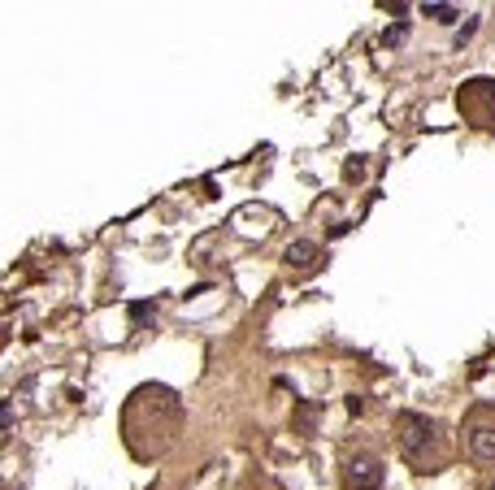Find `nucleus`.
Wrapping results in <instances>:
<instances>
[{
    "label": "nucleus",
    "mask_w": 495,
    "mask_h": 490,
    "mask_svg": "<svg viewBox=\"0 0 495 490\" xmlns=\"http://www.w3.org/2000/svg\"><path fill=\"white\" fill-rule=\"evenodd\" d=\"M9 417H13V408H9V404H0V425H9Z\"/></svg>",
    "instance_id": "obj_9"
},
{
    "label": "nucleus",
    "mask_w": 495,
    "mask_h": 490,
    "mask_svg": "<svg viewBox=\"0 0 495 490\" xmlns=\"http://www.w3.org/2000/svg\"><path fill=\"white\" fill-rule=\"evenodd\" d=\"M148 317H156V304H152V299L130 304V321H135V325H139V321H148Z\"/></svg>",
    "instance_id": "obj_6"
},
{
    "label": "nucleus",
    "mask_w": 495,
    "mask_h": 490,
    "mask_svg": "<svg viewBox=\"0 0 495 490\" xmlns=\"http://www.w3.org/2000/svg\"><path fill=\"white\" fill-rule=\"evenodd\" d=\"M474 31H478V18H465V27L456 31V48H465L469 39H474Z\"/></svg>",
    "instance_id": "obj_8"
},
{
    "label": "nucleus",
    "mask_w": 495,
    "mask_h": 490,
    "mask_svg": "<svg viewBox=\"0 0 495 490\" xmlns=\"http://www.w3.org/2000/svg\"><path fill=\"white\" fill-rule=\"evenodd\" d=\"M422 13H426V18H434V22H443V27L460 18V13H456V5H422Z\"/></svg>",
    "instance_id": "obj_5"
},
{
    "label": "nucleus",
    "mask_w": 495,
    "mask_h": 490,
    "mask_svg": "<svg viewBox=\"0 0 495 490\" xmlns=\"http://www.w3.org/2000/svg\"><path fill=\"white\" fill-rule=\"evenodd\" d=\"M396 434H400V451L417 464V469H426L434 447H439V434H434V421L422 417V412H400L396 417Z\"/></svg>",
    "instance_id": "obj_1"
},
{
    "label": "nucleus",
    "mask_w": 495,
    "mask_h": 490,
    "mask_svg": "<svg viewBox=\"0 0 495 490\" xmlns=\"http://www.w3.org/2000/svg\"><path fill=\"white\" fill-rule=\"evenodd\" d=\"M313 256H318V243H313V239H296V243H287V265L308 269V265H313Z\"/></svg>",
    "instance_id": "obj_4"
},
{
    "label": "nucleus",
    "mask_w": 495,
    "mask_h": 490,
    "mask_svg": "<svg viewBox=\"0 0 495 490\" xmlns=\"http://www.w3.org/2000/svg\"><path fill=\"white\" fill-rule=\"evenodd\" d=\"M348 482H352L356 490H378V486H382V460L370 456V451L352 456V460H348Z\"/></svg>",
    "instance_id": "obj_2"
},
{
    "label": "nucleus",
    "mask_w": 495,
    "mask_h": 490,
    "mask_svg": "<svg viewBox=\"0 0 495 490\" xmlns=\"http://www.w3.org/2000/svg\"><path fill=\"white\" fill-rule=\"evenodd\" d=\"M491 490H495V482H491Z\"/></svg>",
    "instance_id": "obj_10"
},
{
    "label": "nucleus",
    "mask_w": 495,
    "mask_h": 490,
    "mask_svg": "<svg viewBox=\"0 0 495 490\" xmlns=\"http://www.w3.org/2000/svg\"><path fill=\"white\" fill-rule=\"evenodd\" d=\"M404 35H408V22H396V27H387L382 44H387V48H396V44H404Z\"/></svg>",
    "instance_id": "obj_7"
},
{
    "label": "nucleus",
    "mask_w": 495,
    "mask_h": 490,
    "mask_svg": "<svg viewBox=\"0 0 495 490\" xmlns=\"http://www.w3.org/2000/svg\"><path fill=\"white\" fill-rule=\"evenodd\" d=\"M465 438H469V456L482 464H495V425H474Z\"/></svg>",
    "instance_id": "obj_3"
}]
</instances>
